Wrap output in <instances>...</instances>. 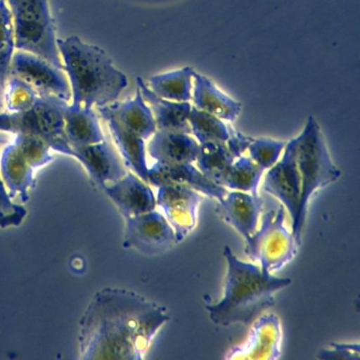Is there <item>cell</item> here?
Segmentation results:
<instances>
[{"label": "cell", "mask_w": 360, "mask_h": 360, "mask_svg": "<svg viewBox=\"0 0 360 360\" xmlns=\"http://www.w3.org/2000/svg\"><path fill=\"white\" fill-rule=\"evenodd\" d=\"M169 319L165 307L138 292L104 288L94 295L79 321V358L143 359Z\"/></svg>", "instance_id": "obj_1"}, {"label": "cell", "mask_w": 360, "mask_h": 360, "mask_svg": "<svg viewBox=\"0 0 360 360\" xmlns=\"http://www.w3.org/2000/svg\"><path fill=\"white\" fill-rule=\"evenodd\" d=\"M223 255L227 274L222 298L205 304L216 326L250 323L275 304L276 292L292 284L290 278L275 277L254 263L240 260L229 246H225Z\"/></svg>", "instance_id": "obj_2"}, {"label": "cell", "mask_w": 360, "mask_h": 360, "mask_svg": "<svg viewBox=\"0 0 360 360\" xmlns=\"http://www.w3.org/2000/svg\"><path fill=\"white\" fill-rule=\"evenodd\" d=\"M63 69L68 75L73 104L88 108L117 102L127 88V77L113 65L108 54L79 37L58 39Z\"/></svg>", "instance_id": "obj_3"}, {"label": "cell", "mask_w": 360, "mask_h": 360, "mask_svg": "<svg viewBox=\"0 0 360 360\" xmlns=\"http://www.w3.org/2000/svg\"><path fill=\"white\" fill-rule=\"evenodd\" d=\"M296 161L301 178V195L296 218L292 222V233L300 245L309 201L316 191L336 182L341 172L330 155L317 121L307 117L304 129L297 138Z\"/></svg>", "instance_id": "obj_4"}, {"label": "cell", "mask_w": 360, "mask_h": 360, "mask_svg": "<svg viewBox=\"0 0 360 360\" xmlns=\"http://www.w3.org/2000/svg\"><path fill=\"white\" fill-rule=\"evenodd\" d=\"M13 18L15 48L63 69L49 0H8Z\"/></svg>", "instance_id": "obj_5"}, {"label": "cell", "mask_w": 360, "mask_h": 360, "mask_svg": "<svg viewBox=\"0 0 360 360\" xmlns=\"http://www.w3.org/2000/svg\"><path fill=\"white\" fill-rule=\"evenodd\" d=\"M68 102L52 96H39L32 108L20 112H0V131L31 134L43 139L50 148L73 158L65 134L64 113Z\"/></svg>", "instance_id": "obj_6"}, {"label": "cell", "mask_w": 360, "mask_h": 360, "mask_svg": "<svg viewBox=\"0 0 360 360\" xmlns=\"http://www.w3.org/2000/svg\"><path fill=\"white\" fill-rule=\"evenodd\" d=\"M245 254L260 263L264 273L281 271L294 260L299 244L285 226V208L280 206L262 217L260 229L245 239Z\"/></svg>", "instance_id": "obj_7"}, {"label": "cell", "mask_w": 360, "mask_h": 360, "mask_svg": "<svg viewBox=\"0 0 360 360\" xmlns=\"http://www.w3.org/2000/svg\"><path fill=\"white\" fill-rule=\"evenodd\" d=\"M125 220L124 248H134L145 256H159L178 243L172 225L155 210Z\"/></svg>", "instance_id": "obj_8"}, {"label": "cell", "mask_w": 360, "mask_h": 360, "mask_svg": "<svg viewBox=\"0 0 360 360\" xmlns=\"http://www.w3.org/2000/svg\"><path fill=\"white\" fill-rule=\"evenodd\" d=\"M9 77L26 82L39 96H56L68 103L72 96L70 83L62 69L29 52L18 50L13 54Z\"/></svg>", "instance_id": "obj_9"}, {"label": "cell", "mask_w": 360, "mask_h": 360, "mask_svg": "<svg viewBox=\"0 0 360 360\" xmlns=\"http://www.w3.org/2000/svg\"><path fill=\"white\" fill-rule=\"evenodd\" d=\"M158 189L157 206L163 210L180 243L197 226L198 212L203 199L199 191L185 185H161Z\"/></svg>", "instance_id": "obj_10"}, {"label": "cell", "mask_w": 360, "mask_h": 360, "mask_svg": "<svg viewBox=\"0 0 360 360\" xmlns=\"http://www.w3.org/2000/svg\"><path fill=\"white\" fill-rule=\"evenodd\" d=\"M263 189L281 202L292 222L298 212L301 195V178L297 166L295 139L286 143L281 160L269 168Z\"/></svg>", "instance_id": "obj_11"}, {"label": "cell", "mask_w": 360, "mask_h": 360, "mask_svg": "<svg viewBox=\"0 0 360 360\" xmlns=\"http://www.w3.org/2000/svg\"><path fill=\"white\" fill-rule=\"evenodd\" d=\"M282 328L275 314H265L256 318L248 339L233 347L227 359L276 360L281 357Z\"/></svg>", "instance_id": "obj_12"}, {"label": "cell", "mask_w": 360, "mask_h": 360, "mask_svg": "<svg viewBox=\"0 0 360 360\" xmlns=\"http://www.w3.org/2000/svg\"><path fill=\"white\" fill-rule=\"evenodd\" d=\"M72 150L73 158L81 162L91 180L101 188L127 174L123 160L106 139L96 144L72 147Z\"/></svg>", "instance_id": "obj_13"}, {"label": "cell", "mask_w": 360, "mask_h": 360, "mask_svg": "<svg viewBox=\"0 0 360 360\" xmlns=\"http://www.w3.org/2000/svg\"><path fill=\"white\" fill-rule=\"evenodd\" d=\"M102 189L125 219L151 212L157 207L155 193L148 183L134 172H127L117 182Z\"/></svg>", "instance_id": "obj_14"}, {"label": "cell", "mask_w": 360, "mask_h": 360, "mask_svg": "<svg viewBox=\"0 0 360 360\" xmlns=\"http://www.w3.org/2000/svg\"><path fill=\"white\" fill-rule=\"evenodd\" d=\"M263 210L262 198L244 191H227L218 200L217 214L231 225L244 239H248L258 229Z\"/></svg>", "instance_id": "obj_15"}, {"label": "cell", "mask_w": 360, "mask_h": 360, "mask_svg": "<svg viewBox=\"0 0 360 360\" xmlns=\"http://www.w3.org/2000/svg\"><path fill=\"white\" fill-rule=\"evenodd\" d=\"M148 183L155 187L166 184L185 185L216 200L222 199L227 193L225 187L206 178L193 164L168 165L155 162L149 167Z\"/></svg>", "instance_id": "obj_16"}, {"label": "cell", "mask_w": 360, "mask_h": 360, "mask_svg": "<svg viewBox=\"0 0 360 360\" xmlns=\"http://www.w3.org/2000/svg\"><path fill=\"white\" fill-rule=\"evenodd\" d=\"M101 117L108 115L117 120L121 125L143 140L147 141L157 131L153 111L148 106L140 90H136V96L125 102H115L106 106L96 107Z\"/></svg>", "instance_id": "obj_17"}, {"label": "cell", "mask_w": 360, "mask_h": 360, "mask_svg": "<svg viewBox=\"0 0 360 360\" xmlns=\"http://www.w3.org/2000/svg\"><path fill=\"white\" fill-rule=\"evenodd\" d=\"M200 144L191 134L157 130L148 144V153L157 163L193 164Z\"/></svg>", "instance_id": "obj_18"}, {"label": "cell", "mask_w": 360, "mask_h": 360, "mask_svg": "<svg viewBox=\"0 0 360 360\" xmlns=\"http://www.w3.org/2000/svg\"><path fill=\"white\" fill-rule=\"evenodd\" d=\"M138 89L142 94L145 102L150 107L155 117L157 130L164 131L184 132L191 134L188 123L191 104L189 102H174L160 98L151 91L142 77L136 79Z\"/></svg>", "instance_id": "obj_19"}, {"label": "cell", "mask_w": 360, "mask_h": 360, "mask_svg": "<svg viewBox=\"0 0 360 360\" xmlns=\"http://www.w3.org/2000/svg\"><path fill=\"white\" fill-rule=\"evenodd\" d=\"M34 172L14 143L4 149L0 158V176L12 199L20 197L22 203L29 201V191L35 187Z\"/></svg>", "instance_id": "obj_20"}, {"label": "cell", "mask_w": 360, "mask_h": 360, "mask_svg": "<svg viewBox=\"0 0 360 360\" xmlns=\"http://www.w3.org/2000/svg\"><path fill=\"white\" fill-rule=\"evenodd\" d=\"M195 107L210 113L222 121L233 122L241 112V104L229 98L204 75L195 73L193 96Z\"/></svg>", "instance_id": "obj_21"}, {"label": "cell", "mask_w": 360, "mask_h": 360, "mask_svg": "<svg viewBox=\"0 0 360 360\" xmlns=\"http://www.w3.org/2000/svg\"><path fill=\"white\" fill-rule=\"evenodd\" d=\"M64 121L65 134L71 147L96 144L106 139L94 108L68 104L65 109Z\"/></svg>", "instance_id": "obj_22"}, {"label": "cell", "mask_w": 360, "mask_h": 360, "mask_svg": "<svg viewBox=\"0 0 360 360\" xmlns=\"http://www.w3.org/2000/svg\"><path fill=\"white\" fill-rule=\"evenodd\" d=\"M108 125L117 150L121 153L122 160L126 167L129 168L139 178L148 183V165L146 160L145 142L138 134L128 130L113 117H102Z\"/></svg>", "instance_id": "obj_23"}, {"label": "cell", "mask_w": 360, "mask_h": 360, "mask_svg": "<svg viewBox=\"0 0 360 360\" xmlns=\"http://www.w3.org/2000/svg\"><path fill=\"white\" fill-rule=\"evenodd\" d=\"M195 73L191 67H184L172 72L153 75L149 79L148 87L165 100L191 102Z\"/></svg>", "instance_id": "obj_24"}, {"label": "cell", "mask_w": 360, "mask_h": 360, "mask_svg": "<svg viewBox=\"0 0 360 360\" xmlns=\"http://www.w3.org/2000/svg\"><path fill=\"white\" fill-rule=\"evenodd\" d=\"M225 143H205L200 144L198 153V169L212 182L220 185L223 176L235 162Z\"/></svg>", "instance_id": "obj_25"}, {"label": "cell", "mask_w": 360, "mask_h": 360, "mask_svg": "<svg viewBox=\"0 0 360 360\" xmlns=\"http://www.w3.org/2000/svg\"><path fill=\"white\" fill-rule=\"evenodd\" d=\"M264 170L250 158L241 157L235 160L221 181V186L231 191L258 195L259 185Z\"/></svg>", "instance_id": "obj_26"}, {"label": "cell", "mask_w": 360, "mask_h": 360, "mask_svg": "<svg viewBox=\"0 0 360 360\" xmlns=\"http://www.w3.org/2000/svg\"><path fill=\"white\" fill-rule=\"evenodd\" d=\"M188 123L191 134L199 144L226 143L231 136V129L224 121L195 106H191Z\"/></svg>", "instance_id": "obj_27"}, {"label": "cell", "mask_w": 360, "mask_h": 360, "mask_svg": "<svg viewBox=\"0 0 360 360\" xmlns=\"http://www.w3.org/2000/svg\"><path fill=\"white\" fill-rule=\"evenodd\" d=\"M15 49L13 18L6 0H0V88L5 91Z\"/></svg>", "instance_id": "obj_28"}, {"label": "cell", "mask_w": 360, "mask_h": 360, "mask_svg": "<svg viewBox=\"0 0 360 360\" xmlns=\"http://www.w3.org/2000/svg\"><path fill=\"white\" fill-rule=\"evenodd\" d=\"M13 143L18 146L22 157L35 170L53 161V157L50 153L51 148L47 142L39 136H31V134H15V140Z\"/></svg>", "instance_id": "obj_29"}, {"label": "cell", "mask_w": 360, "mask_h": 360, "mask_svg": "<svg viewBox=\"0 0 360 360\" xmlns=\"http://www.w3.org/2000/svg\"><path fill=\"white\" fill-rule=\"evenodd\" d=\"M9 77L7 91L4 98L7 110L9 112H20L32 108L33 105L37 103L39 94L32 86L22 79L14 77Z\"/></svg>", "instance_id": "obj_30"}, {"label": "cell", "mask_w": 360, "mask_h": 360, "mask_svg": "<svg viewBox=\"0 0 360 360\" xmlns=\"http://www.w3.org/2000/svg\"><path fill=\"white\" fill-rule=\"evenodd\" d=\"M285 145L282 141L257 139L252 141L248 149L250 159L263 170H267L279 161Z\"/></svg>", "instance_id": "obj_31"}, {"label": "cell", "mask_w": 360, "mask_h": 360, "mask_svg": "<svg viewBox=\"0 0 360 360\" xmlns=\"http://www.w3.org/2000/svg\"><path fill=\"white\" fill-rule=\"evenodd\" d=\"M27 214L28 212L24 206L12 201L0 176V229L20 226L24 222Z\"/></svg>", "instance_id": "obj_32"}, {"label": "cell", "mask_w": 360, "mask_h": 360, "mask_svg": "<svg viewBox=\"0 0 360 360\" xmlns=\"http://www.w3.org/2000/svg\"><path fill=\"white\" fill-rule=\"evenodd\" d=\"M319 359H359V343L332 342L328 349H322L318 352Z\"/></svg>", "instance_id": "obj_33"}, {"label": "cell", "mask_w": 360, "mask_h": 360, "mask_svg": "<svg viewBox=\"0 0 360 360\" xmlns=\"http://www.w3.org/2000/svg\"><path fill=\"white\" fill-rule=\"evenodd\" d=\"M254 139L250 138V136H243L240 132L233 131L231 130V136L229 140L226 141L227 148L231 151V155L238 159V158L243 155V153L248 150V146Z\"/></svg>", "instance_id": "obj_34"}, {"label": "cell", "mask_w": 360, "mask_h": 360, "mask_svg": "<svg viewBox=\"0 0 360 360\" xmlns=\"http://www.w3.org/2000/svg\"><path fill=\"white\" fill-rule=\"evenodd\" d=\"M4 90L0 88V112H3L5 101H4Z\"/></svg>", "instance_id": "obj_35"}]
</instances>
